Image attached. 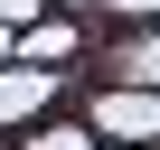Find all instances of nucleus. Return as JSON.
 Segmentation results:
<instances>
[{"instance_id": "nucleus-1", "label": "nucleus", "mask_w": 160, "mask_h": 150, "mask_svg": "<svg viewBox=\"0 0 160 150\" xmlns=\"http://www.w3.org/2000/svg\"><path fill=\"white\" fill-rule=\"evenodd\" d=\"M94 131H113L122 150H160V94H94Z\"/></svg>"}, {"instance_id": "nucleus-2", "label": "nucleus", "mask_w": 160, "mask_h": 150, "mask_svg": "<svg viewBox=\"0 0 160 150\" xmlns=\"http://www.w3.org/2000/svg\"><path fill=\"white\" fill-rule=\"evenodd\" d=\"M66 47H75V28H66V19H47V28H28V66H38V56H66Z\"/></svg>"}, {"instance_id": "nucleus-3", "label": "nucleus", "mask_w": 160, "mask_h": 150, "mask_svg": "<svg viewBox=\"0 0 160 150\" xmlns=\"http://www.w3.org/2000/svg\"><path fill=\"white\" fill-rule=\"evenodd\" d=\"M28 10H38V0H0V28H10V19H28Z\"/></svg>"}, {"instance_id": "nucleus-4", "label": "nucleus", "mask_w": 160, "mask_h": 150, "mask_svg": "<svg viewBox=\"0 0 160 150\" xmlns=\"http://www.w3.org/2000/svg\"><path fill=\"white\" fill-rule=\"evenodd\" d=\"M66 10H94V0H66Z\"/></svg>"}, {"instance_id": "nucleus-5", "label": "nucleus", "mask_w": 160, "mask_h": 150, "mask_svg": "<svg viewBox=\"0 0 160 150\" xmlns=\"http://www.w3.org/2000/svg\"><path fill=\"white\" fill-rule=\"evenodd\" d=\"M0 56H10V28H0Z\"/></svg>"}]
</instances>
